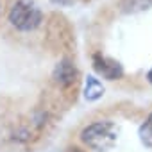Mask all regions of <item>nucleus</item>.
Wrapping results in <instances>:
<instances>
[{
	"label": "nucleus",
	"instance_id": "nucleus-1",
	"mask_svg": "<svg viewBox=\"0 0 152 152\" xmlns=\"http://www.w3.org/2000/svg\"><path fill=\"white\" fill-rule=\"evenodd\" d=\"M118 134H120V127L115 122L102 120L84 127L81 132V140L95 152H107L116 145Z\"/></svg>",
	"mask_w": 152,
	"mask_h": 152
},
{
	"label": "nucleus",
	"instance_id": "nucleus-2",
	"mask_svg": "<svg viewBox=\"0 0 152 152\" xmlns=\"http://www.w3.org/2000/svg\"><path fill=\"white\" fill-rule=\"evenodd\" d=\"M9 22L18 31L29 32V31H34L41 25L43 13L32 2H29V0H18L9 11Z\"/></svg>",
	"mask_w": 152,
	"mask_h": 152
},
{
	"label": "nucleus",
	"instance_id": "nucleus-3",
	"mask_svg": "<svg viewBox=\"0 0 152 152\" xmlns=\"http://www.w3.org/2000/svg\"><path fill=\"white\" fill-rule=\"evenodd\" d=\"M93 68L100 77H104L107 81L122 79V75H124V66L120 64V61L102 56V54H93Z\"/></svg>",
	"mask_w": 152,
	"mask_h": 152
},
{
	"label": "nucleus",
	"instance_id": "nucleus-4",
	"mask_svg": "<svg viewBox=\"0 0 152 152\" xmlns=\"http://www.w3.org/2000/svg\"><path fill=\"white\" fill-rule=\"evenodd\" d=\"M77 77H79L77 68H75V64L72 61H68V59H63L61 63H57V66L54 68V73H52V79L63 88L75 84L77 83Z\"/></svg>",
	"mask_w": 152,
	"mask_h": 152
},
{
	"label": "nucleus",
	"instance_id": "nucleus-5",
	"mask_svg": "<svg viewBox=\"0 0 152 152\" xmlns=\"http://www.w3.org/2000/svg\"><path fill=\"white\" fill-rule=\"evenodd\" d=\"M104 95V86L102 83L95 77V75H88L86 77V88H84V99L88 102H95Z\"/></svg>",
	"mask_w": 152,
	"mask_h": 152
},
{
	"label": "nucleus",
	"instance_id": "nucleus-6",
	"mask_svg": "<svg viewBox=\"0 0 152 152\" xmlns=\"http://www.w3.org/2000/svg\"><path fill=\"white\" fill-rule=\"evenodd\" d=\"M152 7V0H120V11L125 15H136L148 11Z\"/></svg>",
	"mask_w": 152,
	"mask_h": 152
},
{
	"label": "nucleus",
	"instance_id": "nucleus-7",
	"mask_svg": "<svg viewBox=\"0 0 152 152\" xmlns=\"http://www.w3.org/2000/svg\"><path fill=\"white\" fill-rule=\"evenodd\" d=\"M138 136H140V141L145 145V147H150L152 148V113L147 116V120L141 124L140 131H138Z\"/></svg>",
	"mask_w": 152,
	"mask_h": 152
},
{
	"label": "nucleus",
	"instance_id": "nucleus-8",
	"mask_svg": "<svg viewBox=\"0 0 152 152\" xmlns=\"http://www.w3.org/2000/svg\"><path fill=\"white\" fill-rule=\"evenodd\" d=\"M66 152H83V150H81V148H77V147H70Z\"/></svg>",
	"mask_w": 152,
	"mask_h": 152
},
{
	"label": "nucleus",
	"instance_id": "nucleus-9",
	"mask_svg": "<svg viewBox=\"0 0 152 152\" xmlns=\"http://www.w3.org/2000/svg\"><path fill=\"white\" fill-rule=\"evenodd\" d=\"M147 79H148V83L152 84V68L148 70V73H147Z\"/></svg>",
	"mask_w": 152,
	"mask_h": 152
},
{
	"label": "nucleus",
	"instance_id": "nucleus-10",
	"mask_svg": "<svg viewBox=\"0 0 152 152\" xmlns=\"http://www.w3.org/2000/svg\"><path fill=\"white\" fill-rule=\"evenodd\" d=\"M54 2H59V4H70L72 0H54Z\"/></svg>",
	"mask_w": 152,
	"mask_h": 152
}]
</instances>
